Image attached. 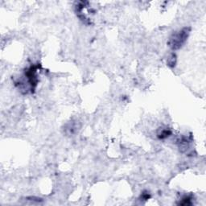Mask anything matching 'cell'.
Returning a JSON list of instances; mask_svg holds the SVG:
<instances>
[{
	"label": "cell",
	"mask_w": 206,
	"mask_h": 206,
	"mask_svg": "<svg viewBox=\"0 0 206 206\" xmlns=\"http://www.w3.org/2000/svg\"><path fill=\"white\" fill-rule=\"evenodd\" d=\"M190 31H191V27H186L182 28L181 30L173 33L172 36L169 38V40L168 42L169 47L172 50H177L182 48L183 45L187 41Z\"/></svg>",
	"instance_id": "6da1fadb"
},
{
	"label": "cell",
	"mask_w": 206,
	"mask_h": 206,
	"mask_svg": "<svg viewBox=\"0 0 206 206\" xmlns=\"http://www.w3.org/2000/svg\"><path fill=\"white\" fill-rule=\"evenodd\" d=\"M171 134H172L171 130H169V129H164V130H162L159 133H158V137H159V139H164L169 137V136L171 135Z\"/></svg>",
	"instance_id": "277c9868"
},
{
	"label": "cell",
	"mask_w": 206,
	"mask_h": 206,
	"mask_svg": "<svg viewBox=\"0 0 206 206\" xmlns=\"http://www.w3.org/2000/svg\"><path fill=\"white\" fill-rule=\"evenodd\" d=\"M40 67V65H31L28 69H27L25 72V76H26L27 80L28 85L31 88V90H34L36 86H37L38 79L36 77V72H37L38 68Z\"/></svg>",
	"instance_id": "7a4b0ae2"
},
{
	"label": "cell",
	"mask_w": 206,
	"mask_h": 206,
	"mask_svg": "<svg viewBox=\"0 0 206 206\" xmlns=\"http://www.w3.org/2000/svg\"><path fill=\"white\" fill-rule=\"evenodd\" d=\"M167 63H168V65L169 67L171 68H173L176 66V56L175 53H172L171 55H170V56H169L168 58V61H167Z\"/></svg>",
	"instance_id": "3957f363"
},
{
	"label": "cell",
	"mask_w": 206,
	"mask_h": 206,
	"mask_svg": "<svg viewBox=\"0 0 206 206\" xmlns=\"http://www.w3.org/2000/svg\"><path fill=\"white\" fill-rule=\"evenodd\" d=\"M182 205H190L191 204V197L189 196H185L182 199V201L180 203Z\"/></svg>",
	"instance_id": "5b68a950"
}]
</instances>
